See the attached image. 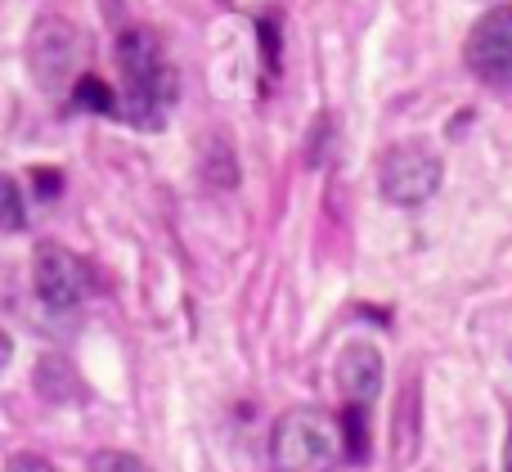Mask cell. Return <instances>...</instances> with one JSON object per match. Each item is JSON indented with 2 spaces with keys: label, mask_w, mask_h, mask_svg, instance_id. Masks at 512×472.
<instances>
[{
  "label": "cell",
  "mask_w": 512,
  "mask_h": 472,
  "mask_svg": "<svg viewBox=\"0 0 512 472\" xmlns=\"http://www.w3.org/2000/svg\"><path fill=\"white\" fill-rule=\"evenodd\" d=\"M32 288L45 311L72 315L90 297V266L63 243H41L32 257Z\"/></svg>",
  "instance_id": "5b68a950"
},
{
  "label": "cell",
  "mask_w": 512,
  "mask_h": 472,
  "mask_svg": "<svg viewBox=\"0 0 512 472\" xmlns=\"http://www.w3.org/2000/svg\"><path fill=\"white\" fill-rule=\"evenodd\" d=\"M382 374H387V365H382V351L373 347V342H346V347L337 351L333 378H337V387H342L346 405H369V401H378Z\"/></svg>",
  "instance_id": "52a82bcc"
},
{
  "label": "cell",
  "mask_w": 512,
  "mask_h": 472,
  "mask_svg": "<svg viewBox=\"0 0 512 472\" xmlns=\"http://www.w3.org/2000/svg\"><path fill=\"white\" fill-rule=\"evenodd\" d=\"M36 189H41V194H59V176H54L50 167H41L36 171Z\"/></svg>",
  "instance_id": "5bb4252c"
},
{
  "label": "cell",
  "mask_w": 512,
  "mask_h": 472,
  "mask_svg": "<svg viewBox=\"0 0 512 472\" xmlns=\"http://www.w3.org/2000/svg\"><path fill=\"white\" fill-rule=\"evenodd\" d=\"M342 455L351 459V464H364L369 459V423H364V405H346L342 414Z\"/></svg>",
  "instance_id": "9c48e42d"
},
{
  "label": "cell",
  "mask_w": 512,
  "mask_h": 472,
  "mask_svg": "<svg viewBox=\"0 0 512 472\" xmlns=\"http://www.w3.org/2000/svg\"><path fill=\"white\" fill-rule=\"evenodd\" d=\"M72 99H77V108H86V113H104V117L122 113L113 86H108V81H99V77H90V72H81V77H77V86H72Z\"/></svg>",
  "instance_id": "ba28073f"
},
{
  "label": "cell",
  "mask_w": 512,
  "mask_h": 472,
  "mask_svg": "<svg viewBox=\"0 0 512 472\" xmlns=\"http://www.w3.org/2000/svg\"><path fill=\"white\" fill-rule=\"evenodd\" d=\"M27 225V198L14 176H0V230H23Z\"/></svg>",
  "instance_id": "30bf717a"
},
{
  "label": "cell",
  "mask_w": 512,
  "mask_h": 472,
  "mask_svg": "<svg viewBox=\"0 0 512 472\" xmlns=\"http://www.w3.org/2000/svg\"><path fill=\"white\" fill-rule=\"evenodd\" d=\"M274 472H333L342 459V428L324 410H288L270 432Z\"/></svg>",
  "instance_id": "7a4b0ae2"
},
{
  "label": "cell",
  "mask_w": 512,
  "mask_h": 472,
  "mask_svg": "<svg viewBox=\"0 0 512 472\" xmlns=\"http://www.w3.org/2000/svg\"><path fill=\"white\" fill-rule=\"evenodd\" d=\"M468 63L477 77L512 86V5H499L472 27L468 36Z\"/></svg>",
  "instance_id": "8992f818"
},
{
  "label": "cell",
  "mask_w": 512,
  "mask_h": 472,
  "mask_svg": "<svg viewBox=\"0 0 512 472\" xmlns=\"http://www.w3.org/2000/svg\"><path fill=\"white\" fill-rule=\"evenodd\" d=\"M9 472H59L50 464V459H41V455H18L14 464H9Z\"/></svg>",
  "instance_id": "4fadbf2b"
},
{
  "label": "cell",
  "mask_w": 512,
  "mask_h": 472,
  "mask_svg": "<svg viewBox=\"0 0 512 472\" xmlns=\"http://www.w3.org/2000/svg\"><path fill=\"white\" fill-rule=\"evenodd\" d=\"M508 472H512V437H508Z\"/></svg>",
  "instance_id": "2e32d148"
},
{
  "label": "cell",
  "mask_w": 512,
  "mask_h": 472,
  "mask_svg": "<svg viewBox=\"0 0 512 472\" xmlns=\"http://www.w3.org/2000/svg\"><path fill=\"white\" fill-rule=\"evenodd\" d=\"M441 180H445V162L427 140H400L382 153L378 189L391 207H423L427 198H436Z\"/></svg>",
  "instance_id": "277c9868"
},
{
  "label": "cell",
  "mask_w": 512,
  "mask_h": 472,
  "mask_svg": "<svg viewBox=\"0 0 512 472\" xmlns=\"http://www.w3.org/2000/svg\"><path fill=\"white\" fill-rule=\"evenodd\" d=\"M9 360H14V338H9V333L0 329V369H5Z\"/></svg>",
  "instance_id": "9a60e30c"
},
{
  "label": "cell",
  "mask_w": 512,
  "mask_h": 472,
  "mask_svg": "<svg viewBox=\"0 0 512 472\" xmlns=\"http://www.w3.org/2000/svg\"><path fill=\"white\" fill-rule=\"evenodd\" d=\"M261 50H265V68H279V32H274V23H261Z\"/></svg>",
  "instance_id": "7c38bea8"
},
{
  "label": "cell",
  "mask_w": 512,
  "mask_h": 472,
  "mask_svg": "<svg viewBox=\"0 0 512 472\" xmlns=\"http://www.w3.org/2000/svg\"><path fill=\"white\" fill-rule=\"evenodd\" d=\"M81 63H86V36L68 14H41L27 36V68L32 81L50 95L77 86Z\"/></svg>",
  "instance_id": "3957f363"
},
{
  "label": "cell",
  "mask_w": 512,
  "mask_h": 472,
  "mask_svg": "<svg viewBox=\"0 0 512 472\" xmlns=\"http://www.w3.org/2000/svg\"><path fill=\"white\" fill-rule=\"evenodd\" d=\"M117 68L126 81V117L135 126H162L167 108L180 99L176 63L149 27H126L117 36Z\"/></svg>",
  "instance_id": "6da1fadb"
},
{
  "label": "cell",
  "mask_w": 512,
  "mask_h": 472,
  "mask_svg": "<svg viewBox=\"0 0 512 472\" xmlns=\"http://www.w3.org/2000/svg\"><path fill=\"white\" fill-rule=\"evenodd\" d=\"M86 472H149L135 455H126V450H99L95 459L86 464Z\"/></svg>",
  "instance_id": "8fae6325"
}]
</instances>
